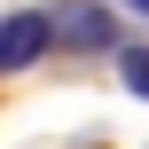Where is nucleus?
I'll return each instance as SVG.
<instances>
[{"mask_svg": "<svg viewBox=\"0 0 149 149\" xmlns=\"http://www.w3.org/2000/svg\"><path fill=\"white\" fill-rule=\"evenodd\" d=\"M134 8H141V16H149V0H134Z\"/></svg>", "mask_w": 149, "mask_h": 149, "instance_id": "obj_4", "label": "nucleus"}, {"mask_svg": "<svg viewBox=\"0 0 149 149\" xmlns=\"http://www.w3.org/2000/svg\"><path fill=\"white\" fill-rule=\"evenodd\" d=\"M118 71H126V86L149 102V47H118Z\"/></svg>", "mask_w": 149, "mask_h": 149, "instance_id": "obj_3", "label": "nucleus"}, {"mask_svg": "<svg viewBox=\"0 0 149 149\" xmlns=\"http://www.w3.org/2000/svg\"><path fill=\"white\" fill-rule=\"evenodd\" d=\"M47 39H55V16H47V8H16V16H0V71L39 63Z\"/></svg>", "mask_w": 149, "mask_h": 149, "instance_id": "obj_1", "label": "nucleus"}, {"mask_svg": "<svg viewBox=\"0 0 149 149\" xmlns=\"http://www.w3.org/2000/svg\"><path fill=\"white\" fill-rule=\"evenodd\" d=\"M55 39H79V47H118V16L94 8V0H63L55 8Z\"/></svg>", "mask_w": 149, "mask_h": 149, "instance_id": "obj_2", "label": "nucleus"}]
</instances>
